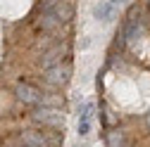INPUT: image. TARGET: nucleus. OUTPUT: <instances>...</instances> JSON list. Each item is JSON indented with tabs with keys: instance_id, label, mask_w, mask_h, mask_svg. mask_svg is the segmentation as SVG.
Segmentation results:
<instances>
[{
	"instance_id": "1",
	"label": "nucleus",
	"mask_w": 150,
	"mask_h": 147,
	"mask_svg": "<svg viewBox=\"0 0 150 147\" xmlns=\"http://www.w3.org/2000/svg\"><path fill=\"white\" fill-rule=\"evenodd\" d=\"M69 76H71V62H69V60L55 64V66H50V69H43V81H45L48 85H52V88L64 85V83L69 81Z\"/></svg>"
},
{
	"instance_id": "2",
	"label": "nucleus",
	"mask_w": 150,
	"mask_h": 147,
	"mask_svg": "<svg viewBox=\"0 0 150 147\" xmlns=\"http://www.w3.org/2000/svg\"><path fill=\"white\" fill-rule=\"evenodd\" d=\"M33 121H38L43 126H52V128H64V114L55 107H38L33 112Z\"/></svg>"
},
{
	"instance_id": "3",
	"label": "nucleus",
	"mask_w": 150,
	"mask_h": 147,
	"mask_svg": "<svg viewBox=\"0 0 150 147\" xmlns=\"http://www.w3.org/2000/svg\"><path fill=\"white\" fill-rule=\"evenodd\" d=\"M69 55V45L62 41V43H55L52 48H48L43 55H41V66L43 69H50V66H55V64H60L64 57Z\"/></svg>"
},
{
	"instance_id": "4",
	"label": "nucleus",
	"mask_w": 150,
	"mask_h": 147,
	"mask_svg": "<svg viewBox=\"0 0 150 147\" xmlns=\"http://www.w3.org/2000/svg\"><path fill=\"white\" fill-rule=\"evenodd\" d=\"M143 29H145V24H143L141 14H138V7H134V10L129 12L126 26L122 29V33H124V41H138L141 36H143Z\"/></svg>"
},
{
	"instance_id": "5",
	"label": "nucleus",
	"mask_w": 150,
	"mask_h": 147,
	"mask_svg": "<svg viewBox=\"0 0 150 147\" xmlns=\"http://www.w3.org/2000/svg\"><path fill=\"white\" fill-rule=\"evenodd\" d=\"M14 95L19 97L24 104H31V107H41V102H43V93L38 88H33L31 83H17V88H14Z\"/></svg>"
},
{
	"instance_id": "6",
	"label": "nucleus",
	"mask_w": 150,
	"mask_h": 147,
	"mask_svg": "<svg viewBox=\"0 0 150 147\" xmlns=\"http://www.w3.org/2000/svg\"><path fill=\"white\" fill-rule=\"evenodd\" d=\"M19 140H22L26 147H50L48 133H41V131H24V133L19 135Z\"/></svg>"
},
{
	"instance_id": "7",
	"label": "nucleus",
	"mask_w": 150,
	"mask_h": 147,
	"mask_svg": "<svg viewBox=\"0 0 150 147\" xmlns=\"http://www.w3.org/2000/svg\"><path fill=\"white\" fill-rule=\"evenodd\" d=\"M62 26V22L55 17V12H41L38 17V29H43V33H52Z\"/></svg>"
},
{
	"instance_id": "8",
	"label": "nucleus",
	"mask_w": 150,
	"mask_h": 147,
	"mask_svg": "<svg viewBox=\"0 0 150 147\" xmlns=\"http://www.w3.org/2000/svg\"><path fill=\"white\" fill-rule=\"evenodd\" d=\"M117 12H119V7H117V5H112L110 0H103V3L96 7V19L112 22V19H117Z\"/></svg>"
},
{
	"instance_id": "9",
	"label": "nucleus",
	"mask_w": 150,
	"mask_h": 147,
	"mask_svg": "<svg viewBox=\"0 0 150 147\" xmlns=\"http://www.w3.org/2000/svg\"><path fill=\"white\" fill-rule=\"evenodd\" d=\"M50 12H55V17H57L62 24H69V22H71V17H74V5L69 3V0H60V3L55 5Z\"/></svg>"
},
{
	"instance_id": "10",
	"label": "nucleus",
	"mask_w": 150,
	"mask_h": 147,
	"mask_svg": "<svg viewBox=\"0 0 150 147\" xmlns=\"http://www.w3.org/2000/svg\"><path fill=\"white\" fill-rule=\"evenodd\" d=\"M105 142H107V147H129L126 133H124V131H119V128H115V131H107Z\"/></svg>"
},
{
	"instance_id": "11",
	"label": "nucleus",
	"mask_w": 150,
	"mask_h": 147,
	"mask_svg": "<svg viewBox=\"0 0 150 147\" xmlns=\"http://www.w3.org/2000/svg\"><path fill=\"white\" fill-rule=\"evenodd\" d=\"M93 112H96V104H93V102H83V104L79 107V119H88V121H91Z\"/></svg>"
},
{
	"instance_id": "12",
	"label": "nucleus",
	"mask_w": 150,
	"mask_h": 147,
	"mask_svg": "<svg viewBox=\"0 0 150 147\" xmlns=\"http://www.w3.org/2000/svg\"><path fill=\"white\" fill-rule=\"evenodd\" d=\"M88 131H91V121H88V119H79V133L86 135Z\"/></svg>"
},
{
	"instance_id": "13",
	"label": "nucleus",
	"mask_w": 150,
	"mask_h": 147,
	"mask_svg": "<svg viewBox=\"0 0 150 147\" xmlns=\"http://www.w3.org/2000/svg\"><path fill=\"white\" fill-rule=\"evenodd\" d=\"M110 3H112V5H117V7H119V5H124V3H126V0H110Z\"/></svg>"
},
{
	"instance_id": "14",
	"label": "nucleus",
	"mask_w": 150,
	"mask_h": 147,
	"mask_svg": "<svg viewBox=\"0 0 150 147\" xmlns=\"http://www.w3.org/2000/svg\"><path fill=\"white\" fill-rule=\"evenodd\" d=\"M76 147H88V145H76Z\"/></svg>"
},
{
	"instance_id": "15",
	"label": "nucleus",
	"mask_w": 150,
	"mask_h": 147,
	"mask_svg": "<svg viewBox=\"0 0 150 147\" xmlns=\"http://www.w3.org/2000/svg\"><path fill=\"white\" fill-rule=\"evenodd\" d=\"M148 10H150V0H148Z\"/></svg>"
}]
</instances>
